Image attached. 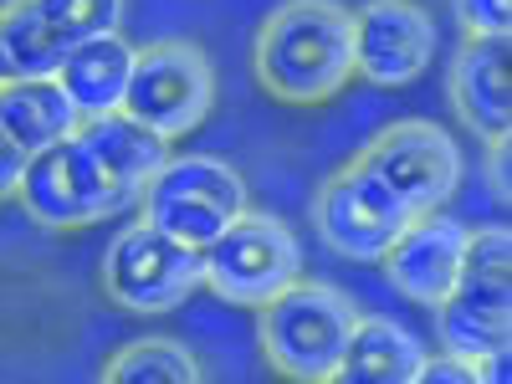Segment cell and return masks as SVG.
Returning <instances> with one entry per match:
<instances>
[{
    "label": "cell",
    "mask_w": 512,
    "mask_h": 384,
    "mask_svg": "<svg viewBox=\"0 0 512 384\" xmlns=\"http://www.w3.org/2000/svg\"><path fill=\"white\" fill-rule=\"evenodd\" d=\"M134 41H123V31L108 36H88L62 57L57 82L72 98L77 118H103V113H123V93H128V72H134Z\"/></svg>",
    "instance_id": "5bb4252c"
},
{
    "label": "cell",
    "mask_w": 512,
    "mask_h": 384,
    "mask_svg": "<svg viewBox=\"0 0 512 384\" xmlns=\"http://www.w3.org/2000/svg\"><path fill=\"white\" fill-rule=\"evenodd\" d=\"M26 149L6 134V123H0V205L6 200H16V190H21V169H26Z\"/></svg>",
    "instance_id": "44dd1931"
},
{
    "label": "cell",
    "mask_w": 512,
    "mask_h": 384,
    "mask_svg": "<svg viewBox=\"0 0 512 384\" xmlns=\"http://www.w3.org/2000/svg\"><path fill=\"white\" fill-rule=\"evenodd\" d=\"M441 354L472 364L477 384L507 379L512 344V236L507 226L466 231V256L456 287L431 308Z\"/></svg>",
    "instance_id": "3957f363"
},
{
    "label": "cell",
    "mask_w": 512,
    "mask_h": 384,
    "mask_svg": "<svg viewBox=\"0 0 512 384\" xmlns=\"http://www.w3.org/2000/svg\"><path fill=\"white\" fill-rule=\"evenodd\" d=\"M0 123L26 154H41L62 144L82 118L57 77H26V82H0Z\"/></svg>",
    "instance_id": "2e32d148"
},
{
    "label": "cell",
    "mask_w": 512,
    "mask_h": 384,
    "mask_svg": "<svg viewBox=\"0 0 512 384\" xmlns=\"http://www.w3.org/2000/svg\"><path fill=\"white\" fill-rule=\"evenodd\" d=\"M200 287V251L164 236L144 216H134L103 251V292L108 303L139 318H159L185 308Z\"/></svg>",
    "instance_id": "9c48e42d"
},
{
    "label": "cell",
    "mask_w": 512,
    "mask_h": 384,
    "mask_svg": "<svg viewBox=\"0 0 512 384\" xmlns=\"http://www.w3.org/2000/svg\"><path fill=\"white\" fill-rule=\"evenodd\" d=\"M364 164H374L384 180H390L415 216L425 210H441L456 185H461V149L446 134L441 123L431 118H400V123H384L379 134L359 149Z\"/></svg>",
    "instance_id": "8fae6325"
},
{
    "label": "cell",
    "mask_w": 512,
    "mask_h": 384,
    "mask_svg": "<svg viewBox=\"0 0 512 384\" xmlns=\"http://www.w3.org/2000/svg\"><path fill=\"white\" fill-rule=\"evenodd\" d=\"M354 323H359V308L349 292L297 277L272 303L256 308V344H262V359L272 364V374L297 379V384H333Z\"/></svg>",
    "instance_id": "277c9868"
},
{
    "label": "cell",
    "mask_w": 512,
    "mask_h": 384,
    "mask_svg": "<svg viewBox=\"0 0 512 384\" xmlns=\"http://www.w3.org/2000/svg\"><path fill=\"white\" fill-rule=\"evenodd\" d=\"M164 159L169 144L128 113L82 118L62 144L26 159L16 200L36 226L82 231L134 205Z\"/></svg>",
    "instance_id": "6da1fadb"
},
{
    "label": "cell",
    "mask_w": 512,
    "mask_h": 384,
    "mask_svg": "<svg viewBox=\"0 0 512 384\" xmlns=\"http://www.w3.org/2000/svg\"><path fill=\"white\" fill-rule=\"evenodd\" d=\"M507 149H512V134L487 139V180H492L497 205H507V200H512V185H507Z\"/></svg>",
    "instance_id": "7402d4cb"
},
{
    "label": "cell",
    "mask_w": 512,
    "mask_h": 384,
    "mask_svg": "<svg viewBox=\"0 0 512 384\" xmlns=\"http://www.w3.org/2000/svg\"><path fill=\"white\" fill-rule=\"evenodd\" d=\"M410 221H415L410 200L359 154L338 164L313 200V231L344 262H379Z\"/></svg>",
    "instance_id": "ba28073f"
},
{
    "label": "cell",
    "mask_w": 512,
    "mask_h": 384,
    "mask_svg": "<svg viewBox=\"0 0 512 384\" xmlns=\"http://www.w3.org/2000/svg\"><path fill=\"white\" fill-rule=\"evenodd\" d=\"M26 6L41 16V26H47L67 52L88 36L118 31V21H123V0H26Z\"/></svg>",
    "instance_id": "d6986e66"
},
{
    "label": "cell",
    "mask_w": 512,
    "mask_h": 384,
    "mask_svg": "<svg viewBox=\"0 0 512 384\" xmlns=\"http://www.w3.org/2000/svg\"><path fill=\"white\" fill-rule=\"evenodd\" d=\"M251 72L287 108L333 103L354 82V11L338 0H287L256 31Z\"/></svg>",
    "instance_id": "7a4b0ae2"
},
{
    "label": "cell",
    "mask_w": 512,
    "mask_h": 384,
    "mask_svg": "<svg viewBox=\"0 0 512 384\" xmlns=\"http://www.w3.org/2000/svg\"><path fill=\"white\" fill-rule=\"evenodd\" d=\"M246 205L251 190L241 169L216 154H169L134 200V210L149 226H159L164 236H175L195 251L216 241Z\"/></svg>",
    "instance_id": "5b68a950"
},
{
    "label": "cell",
    "mask_w": 512,
    "mask_h": 384,
    "mask_svg": "<svg viewBox=\"0 0 512 384\" xmlns=\"http://www.w3.org/2000/svg\"><path fill=\"white\" fill-rule=\"evenodd\" d=\"M461 36H507L512 31V0H451Z\"/></svg>",
    "instance_id": "ffe728a7"
},
{
    "label": "cell",
    "mask_w": 512,
    "mask_h": 384,
    "mask_svg": "<svg viewBox=\"0 0 512 384\" xmlns=\"http://www.w3.org/2000/svg\"><path fill=\"white\" fill-rule=\"evenodd\" d=\"M436 62V16L420 0H364L354 11V77L369 88H410Z\"/></svg>",
    "instance_id": "30bf717a"
},
{
    "label": "cell",
    "mask_w": 512,
    "mask_h": 384,
    "mask_svg": "<svg viewBox=\"0 0 512 384\" xmlns=\"http://www.w3.org/2000/svg\"><path fill=\"white\" fill-rule=\"evenodd\" d=\"M67 47L41 26V16L26 0L0 6V82H26V77H57Z\"/></svg>",
    "instance_id": "e0dca14e"
},
{
    "label": "cell",
    "mask_w": 512,
    "mask_h": 384,
    "mask_svg": "<svg viewBox=\"0 0 512 384\" xmlns=\"http://www.w3.org/2000/svg\"><path fill=\"white\" fill-rule=\"evenodd\" d=\"M210 108H216V67H210L200 41L169 36L134 52V72H128L123 93V113L134 123H144L164 144H175L195 134Z\"/></svg>",
    "instance_id": "52a82bcc"
},
{
    "label": "cell",
    "mask_w": 512,
    "mask_h": 384,
    "mask_svg": "<svg viewBox=\"0 0 512 384\" xmlns=\"http://www.w3.org/2000/svg\"><path fill=\"white\" fill-rule=\"evenodd\" d=\"M461 256H466V226L456 216H446V210H425L379 256V267H384V282L405 292L410 303L436 308L461 277Z\"/></svg>",
    "instance_id": "7c38bea8"
},
{
    "label": "cell",
    "mask_w": 512,
    "mask_h": 384,
    "mask_svg": "<svg viewBox=\"0 0 512 384\" xmlns=\"http://www.w3.org/2000/svg\"><path fill=\"white\" fill-rule=\"evenodd\" d=\"M420 364H425V344L405 323L384 313H369V318L359 313L333 384H415Z\"/></svg>",
    "instance_id": "9a60e30c"
},
{
    "label": "cell",
    "mask_w": 512,
    "mask_h": 384,
    "mask_svg": "<svg viewBox=\"0 0 512 384\" xmlns=\"http://www.w3.org/2000/svg\"><path fill=\"white\" fill-rule=\"evenodd\" d=\"M446 98L456 123L477 139L512 134V82H507V36H466L446 67Z\"/></svg>",
    "instance_id": "4fadbf2b"
},
{
    "label": "cell",
    "mask_w": 512,
    "mask_h": 384,
    "mask_svg": "<svg viewBox=\"0 0 512 384\" xmlns=\"http://www.w3.org/2000/svg\"><path fill=\"white\" fill-rule=\"evenodd\" d=\"M103 384H200L205 369L200 359L180 344V338H164V333H149V338H134V344H123L103 374Z\"/></svg>",
    "instance_id": "ac0fdd59"
},
{
    "label": "cell",
    "mask_w": 512,
    "mask_h": 384,
    "mask_svg": "<svg viewBox=\"0 0 512 384\" xmlns=\"http://www.w3.org/2000/svg\"><path fill=\"white\" fill-rule=\"evenodd\" d=\"M297 277H303V246L272 210L246 205L216 241L200 246V287H210L231 308L256 313Z\"/></svg>",
    "instance_id": "8992f818"
}]
</instances>
